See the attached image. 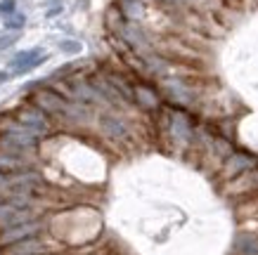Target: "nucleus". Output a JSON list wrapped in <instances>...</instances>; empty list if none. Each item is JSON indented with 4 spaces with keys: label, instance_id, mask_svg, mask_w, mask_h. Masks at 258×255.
Returning a JSON list of instances; mask_svg holds the SVG:
<instances>
[{
    "label": "nucleus",
    "instance_id": "nucleus-17",
    "mask_svg": "<svg viewBox=\"0 0 258 255\" xmlns=\"http://www.w3.org/2000/svg\"><path fill=\"white\" fill-rule=\"evenodd\" d=\"M59 52L81 54L83 52V43H81V40H74V38H64V40H59Z\"/></svg>",
    "mask_w": 258,
    "mask_h": 255
},
{
    "label": "nucleus",
    "instance_id": "nucleus-20",
    "mask_svg": "<svg viewBox=\"0 0 258 255\" xmlns=\"http://www.w3.org/2000/svg\"><path fill=\"white\" fill-rule=\"evenodd\" d=\"M62 3H57V5H52V8H50V10H47V12H45V17H57V15H62Z\"/></svg>",
    "mask_w": 258,
    "mask_h": 255
},
{
    "label": "nucleus",
    "instance_id": "nucleus-6",
    "mask_svg": "<svg viewBox=\"0 0 258 255\" xmlns=\"http://www.w3.org/2000/svg\"><path fill=\"white\" fill-rule=\"evenodd\" d=\"M253 163H256L253 156L244 154V151H232L225 161L220 163V180H223V182H232V180H237L239 175L253 170Z\"/></svg>",
    "mask_w": 258,
    "mask_h": 255
},
{
    "label": "nucleus",
    "instance_id": "nucleus-7",
    "mask_svg": "<svg viewBox=\"0 0 258 255\" xmlns=\"http://www.w3.org/2000/svg\"><path fill=\"white\" fill-rule=\"evenodd\" d=\"M40 229H43V222H40V220H29V222L15 224V227H10V229H3V232H0V248L10 246V243H17V241H24V239H33V236L40 234Z\"/></svg>",
    "mask_w": 258,
    "mask_h": 255
},
{
    "label": "nucleus",
    "instance_id": "nucleus-15",
    "mask_svg": "<svg viewBox=\"0 0 258 255\" xmlns=\"http://www.w3.org/2000/svg\"><path fill=\"white\" fill-rule=\"evenodd\" d=\"M128 24V19L123 17V12L118 10V5H111L107 12H104V26H107V31L109 33H121L123 31V26Z\"/></svg>",
    "mask_w": 258,
    "mask_h": 255
},
{
    "label": "nucleus",
    "instance_id": "nucleus-11",
    "mask_svg": "<svg viewBox=\"0 0 258 255\" xmlns=\"http://www.w3.org/2000/svg\"><path fill=\"white\" fill-rule=\"evenodd\" d=\"M0 151L3 154H12V156H31L36 151V147H29V144H24L19 139L0 132Z\"/></svg>",
    "mask_w": 258,
    "mask_h": 255
},
{
    "label": "nucleus",
    "instance_id": "nucleus-22",
    "mask_svg": "<svg viewBox=\"0 0 258 255\" xmlns=\"http://www.w3.org/2000/svg\"><path fill=\"white\" fill-rule=\"evenodd\" d=\"M242 5L246 10H253V8H258V0H242Z\"/></svg>",
    "mask_w": 258,
    "mask_h": 255
},
{
    "label": "nucleus",
    "instance_id": "nucleus-10",
    "mask_svg": "<svg viewBox=\"0 0 258 255\" xmlns=\"http://www.w3.org/2000/svg\"><path fill=\"white\" fill-rule=\"evenodd\" d=\"M45 243L33 236V239H24L17 241V243H10V246L0 248V255H45Z\"/></svg>",
    "mask_w": 258,
    "mask_h": 255
},
{
    "label": "nucleus",
    "instance_id": "nucleus-19",
    "mask_svg": "<svg viewBox=\"0 0 258 255\" xmlns=\"http://www.w3.org/2000/svg\"><path fill=\"white\" fill-rule=\"evenodd\" d=\"M15 12H19V10H17V0H0V17H3V19L10 15H15Z\"/></svg>",
    "mask_w": 258,
    "mask_h": 255
},
{
    "label": "nucleus",
    "instance_id": "nucleus-12",
    "mask_svg": "<svg viewBox=\"0 0 258 255\" xmlns=\"http://www.w3.org/2000/svg\"><path fill=\"white\" fill-rule=\"evenodd\" d=\"M235 255H258V236L251 232H239L232 243Z\"/></svg>",
    "mask_w": 258,
    "mask_h": 255
},
{
    "label": "nucleus",
    "instance_id": "nucleus-4",
    "mask_svg": "<svg viewBox=\"0 0 258 255\" xmlns=\"http://www.w3.org/2000/svg\"><path fill=\"white\" fill-rule=\"evenodd\" d=\"M50 54L43 47H29V50H19V52L10 59V71L12 76H26L33 69H38L40 64H45Z\"/></svg>",
    "mask_w": 258,
    "mask_h": 255
},
{
    "label": "nucleus",
    "instance_id": "nucleus-18",
    "mask_svg": "<svg viewBox=\"0 0 258 255\" xmlns=\"http://www.w3.org/2000/svg\"><path fill=\"white\" fill-rule=\"evenodd\" d=\"M19 36H22V33H15V31H3L0 33V52H3V50H10V47L19 40Z\"/></svg>",
    "mask_w": 258,
    "mask_h": 255
},
{
    "label": "nucleus",
    "instance_id": "nucleus-14",
    "mask_svg": "<svg viewBox=\"0 0 258 255\" xmlns=\"http://www.w3.org/2000/svg\"><path fill=\"white\" fill-rule=\"evenodd\" d=\"M29 168H31L29 158L0 151V173H22V170H29Z\"/></svg>",
    "mask_w": 258,
    "mask_h": 255
},
{
    "label": "nucleus",
    "instance_id": "nucleus-13",
    "mask_svg": "<svg viewBox=\"0 0 258 255\" xmlns=\"http://www.w3.org/2000/svg\"><path fill=\"white\" fill-rule=\"evenodd\" d=\"M116 5L128 22H140L142 17H145V12H147L145 0H118Z\"/></svg>",
    "mask_w": 258,
    "mask_h": 255
},
{
    "label": "nucleus",
    "instance_id": "nucleus-3",
    "mask_svg": "<svg viewBox=\"0 0 258 255\" xmlns=\"http://www.w3.org/2000/svg\"><path fill=\"white\" fill-rule=\"evenodd\" d=\"M133 104L142 111H161L164 109V93L149 80H135L133 83Z\"/></svg>",
    "mask_w": 258,
    "mask_h": 255
},
{
    "label": "nucleus",
    "instance_id": "nucleus-16",
    "mask_svg": "<svg viewBox=\"0 0 258 255\" xmlns=\"http://www.w3.org/2000/svg\"><path fill=\"white\" fill-rule=\"evenodd\" d=\"M3 26H5V31L22 33L24 26H26V15H24V12H15V15L5 17V19H3Z\"/></svg>",
    "mask_w": 258,
    "mask_h": 255
},
{
    "label": "nucleus",
    "instance_id": "nucleus-9",
    "mask_svg": "<svg viewBox=\"0 0 258 255\" xmlns=\"http://www.w3.org/2000/svg\"><path fill=\"white\" fill-rule=\"evenodd\" d=\"M100 130L114 142H125L131 137V130H128L125 121L118 118L116 114H100Z\"/></svg>",
    "mask_w": 258,
    "mask_h": 255
},
{
    "label": "nucleus",
    "instance_id": "nucleus-5",
    "mask_svg": "<svg viewBox=\"0 0 258 255\" xmlns=\"http://www.w3.org/2000/svg\"><path fill=\"white\" fill-rule=\"evenodd\" d=\"M164 97H168L173 107L187 109L195 102V88L185 80V78H164Z\"/></svg>",
    "mask_w": 258,
    "mask_h": 255
},
{
    "label": "nucleus",
    "instance_id": "nucleus-2",
    "mask_svg": "<svg viewBox=\"0 0 258 255\" xmlns=\"http://www.w3.org/2000/svg\"><path fill=\"white\" fill-rule=\"evenodd\" d=\"M12 116H15L24 128H29L33 135H38V137H43V135H47V132L52 130V118L47 116L43 109H38L36 104H31V102L24 104V107H19Z\"/></svg>",
    "mask_w": 258,
    "mask_h": 255
},
{
    "label": "nucleus",
    "instance_id": "nucleus-21",
    "mask_svg": "<svg viewBox=\"0 0 258 255\" xmlns=\"http://www.w3.org/2000/svg\"><path fill=\"white\" fill-rule=\"evenodd\" d=\"M10 78H12V71H0V85L8 83Z\"/></svg>",
    "mask_w": 258,
    "mask_h": 255
},
{
    "label": "nucleus",
    "instance_id": "nucleus-1",
    "mask_svg": "<svg viewBox=\"0 0 258 255\" xmlns=\"http://www.w3.org/2000/svg\"><path fill=\"white\" fill-rule=\"evenodd\" d=\"M31 104H36L38 109H43L47 116L52 118H67L69 114L71 102L64 93H59V88H36L31 90Z\"/></svg>",
    "mask_w": 258,
    "mask_h": 255
},
{
    "label": "nucleus",
    "instance_id": "nucleus-23",
    "mask_svg": "<svg viewBox=\"0 0 258 255\" xmlns=\"http://www.w3.org/2000/svg\"><path fill=\"white\" fill-rule=\"evenodd\" d=\"M227 5H242V0H225Z\"/></svg>",
    "mask_w": 258,
    "mask_h": 255
},
{
    "label": "nucleus",
    "instance_id": "nucleus-8",
    "mask_svg": "<svg viewBox=\"0 0 258 255\" xmlns=\"http://www.w3.org/2000/svg\"><path fill=\"white\" fill-rule=\"evenodd\" d=\"M29 220H36L33 213H31V208H19V206H15V203L0 199V232H3V229H10V227H15V224L29 222Z\"/></svg>",
    "mask_w": 258,
    "mask_h": 255
}]
</instances>
